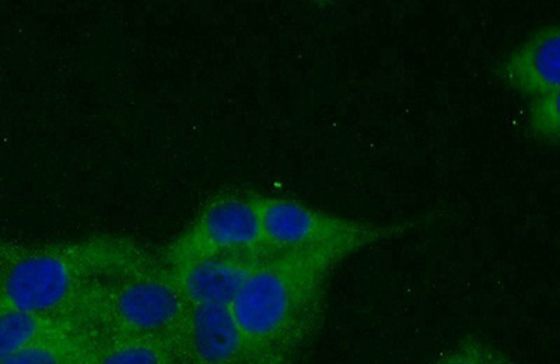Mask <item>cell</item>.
Returning a JSON list of instances; mask_svg holds the SVG:
<instances>
[{"label": "cell", "mask_w": 560, "mask_h": 364, "mask_svg": "<svg viewBox=\"0 0 560 364\" xmlns=\"http://www.w3.org/2000/svg\"><path fill=\"white\" fill-rule=\"evenodd\" d=\"M292 359L273 356L262 359V361H259L258 364H292Z\"/></svg>", "instance_id": "16"}, {"label": "cell", "mask_w": 560, "mask_h": 364, "mask_svg": "<svg viewBox=\"0 0 560 364\" xmlns=\"http://www.w3.org/2000/svg\"><path fill=\"white\" fill-rule=\"evenodd\" d=\"M188 304L166 267L147 258L94 283L77 312V321L96 336L174 341Z\"/></svg>", "instance_id": "3"}, {"label": "cell", "mask_w": 560, "mask_h": 364, "mask_svg": "<svg viewBox=\"0 0 560 364\" xmlns=\"http://www.w3.org/2000/svg\"><path fill=\"white\" fill-rule=\"evenodd\" d=\"M179 364H258L229 307H189L173 341Z\"/></svg>", "instance_id": "6"}, {"label": "cell", "mask_w": 560, "mask_h": 364, "mask_svg": "<svg viewBox=\"0 0 560 364\" xmlns=\"http://www.w3.org/2000/svg\"><path fill=\"white\" fill-rule=\"evenodd\" d=\"M485 364H514L506 355L487 343L485 349Z\"/></svg>", "instance_id": "14"}, {"label": "cell", "mask_w": 560, "mask_h": 364, "mask_svg": "<svg viewBox=\"0 0 560 364\" xmlns=\"http://www.w3.org/2000/svg\"><path fill=\"white\" fill-rule=\"evenodd\" d=\"M83 328L70 317L38 316L30 313L0 314V361L55 337Z\"/></svg>", "instance_id": "10"}, {"label": "cell", "mask_w": 560, "mask_h": 364, "mask_svg": "<svg viewBox=\"0 0 560 364\" xmlns=\"http://www.w3.org/2000/svg\"><path fill=\"white\" fill-rule=\"evenodd\" d=\"M487 343L467 338L430 364H485Z\"/></svg>", "instance_id": "13"}, {"label": "cell", "mask_w": 560, "mask_h": 364, "mask_svg": "<svg viewBox=\"0 0 560 364\" xmlns=\"http://www.w3.org/2000/svg\"><path fill=\"white\" fill-rule=\"evenodd\" d=\"M8 258V257H7ZM7 258H0V266H2V262L4 261V259Z\"/></svg>", "instance_id": "17"}, {"label": "cell", "mask_w": 560, "mask_h": 364, "mask_svg": "<svg viewBox=\"0 0 560 364\" xmlns=\"http://www.w3.org/2000/svg\"><path fill=\"white\" fill-rule=\"evenodd\" d=\"M82 364H179V362L173 343L162 339L92 333Z\"/></svg>", "instance_id": "9"}, {"label": "cell", "mask_w": 560, "mask_h": 364, "mask_svg": "<svg viewBox=\"0 0 560 364\" xmlns=\"http://www.w3.org/2000/svg\"><path fill=\"white\" fill-rule=\"evenodd\" d=\"M352 256L339 249L268 254L234 298L230 312L258 361L292 359L322 329L328 281Z\"/></svg>", "instance_id": "1"}, {"label": "cell", "mask_w": 560, "mask_h": 364, "mask_svg": "<svg viewBox=\"0 0 560 364\" xmlns=\"http://www.w3.org/2000/svg\"><path fill=\"white\" fill-rule=\"evenodd\" d=\"M20 246L16 244L0 240V258H7L10 254L16 251Z\"/></svg>", "instance_id": "15"}, {"label": "cell", "mask_w": 560, "mask_h": 364, "mask_svg": "<svg viewBox=\"0 0 560 364\" xmlns=\"http://www.w3.org/2000/svg\"><path fill=\"white\" fill-rule=\"evenodd\" d=\"M268 254H228L164 263L188 307H230Z\"/></svg>", "instance_id": "7"}, {"label": "cell", "mask_w": 560, "mask_h": 364, "mask_svg": "<svg viewBox=\"0 0 560 364\" xmlns=\"http://www.w3.org/2000/svg\"><path fill=\"white\" fill-rule=\"evenodd\" d=\"M497 73L514 92L534 98L559 93L560 30L548 24L498 64Z\"/></svg>", "instance_id": "8"}, {"label": "cell", "mask_w": 560, "mask_h": 364, "mask_svg": "<svg viewBox=\"0 0 560 364\" xmlns=\"http://www.w3.org/2000/svg\"><path fill=\"white\" fill-rule=\"evenodd\" d=\"M268 253L339 249L354 254L388 240L412 224H374L337 216L294 199L252 193Z\"/></svg>", "instance_id": "4"}, {"label": "cell", "mask_w": 560, "mask_h": 364, "mask_svg": "<svg viewBox=\"0 0 560 364\" xmlns=\"http://www.w3.org/2000/svg\"><path fill=\"white\" fill-rule=\"evenodd\" d=\"M228 254H271L264 247L252 193L214 198L164 253V263Z\"/></svg>", "instance_id": "5"}, {"label": "cell", "mask_w": 560, "mask_h": 364, "mask_svg": "<svg viewBox=\"0 0 560 364\" xmlns=\"http://www.w3.org/2000/svg\"><path fill=\"white\" fill-rule=\"evenodd\" d=\"M92 332L80 328L67 336L39 342L14 355L2 359L0 364H82Z\"/></svg>", "instance_id": "11"}, {"label": "cell", "mask_w": 560, "mask_h": 364, "mask_svg": "<svg viewBox=\"0 0 560 364\" xmlns=\"http://www.w3.org/2000/svg\"><path fill=\"white\" fill-rule=\"evenodd\" d=\"M143 258L133 244L113 238L19 247L0 266V314L74 318L94 283Z\"/></svg>", "instance_id": "2"}, {"label": "cell", "mask_w": 560, "mask_h": 364, "mask_svg": "<svg viewBox=\"0 0 560 364\" xmlns=\"http://www.w3.org/2000/svg\"><path fill=\"white\" fill-rule=\"evenodd\" d=\"M559 93L534 98L528 128L539 142L557 144L560 134Z\"/></svg>", "instance_id": "12"}]
</instances>
